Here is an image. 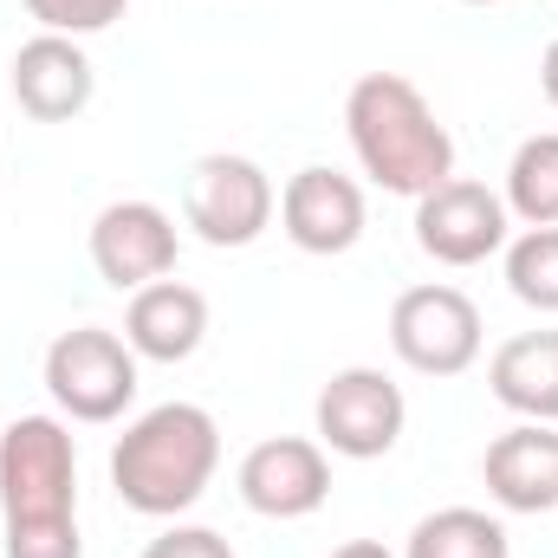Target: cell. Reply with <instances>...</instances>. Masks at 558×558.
Segmentation results:
<instances>
[{"label": "cell", "mask_w": 558, "mask_h": 558, "mask_svg": "<svg viewBox=\"0 0 558 558\" xmlns=\"http://www.w3.org/2000/svg\"><path fill=\"white\" fill-rule=\"evenodd\" d=\"M279 228L299 254H351L364 241V189L312 162L279 189Z\"/></svg>", "instance_id": "obj_11"}, {"label": "cell", "mask_w": 558, "mask_h": 558, "mask_svg": "<svg viewBox=\"0 0 558 558\" xmlns=\"http://www.w3.org/2000/svg\"><path fill=\"white\" fill-rule=\"evenodd\" d=\"M481 481L487 494L507 507V513H553L558 507V435L553 422H520L507 435L487 441V461H481Z\"/></svg>", "instance_id": "obj_13"}, {"label": "cell", "mask_w": 558, "mask_h": 558, "mask_svg": "<svg viewBox=\"0 0 558 558\" xmlns=\"http://www.w3.org/2000/svg\"><path fill=\"white\" fill-rule=\"evenodd\" d=\"M208 338V299L182 279H149L131 292V312H124V344L149 357V364H182L195 357Z\"/></svg>", "instance_id": "obj_14"}, {"label": "cell", "mask_w": 558, "mask_h": 558, "mask_svg": "<svg viewBox=\"0 0 558 558\" xmlns=\"http://www.w3.org/2000/svg\"><path fill=\"white\" fill-rule=\"evenodd\" d=\"M331 558H390V553H384L377 539H351V546H338Z\"/></svg>", "instance_id": "obj_23"}, {"label": "cell", "mask_w": 558, "mask_h": 558, "mask_svg": "<svg viewBox=\"0 0 558 558\" xmlns=\"http://www.w3.org/2000/svg\"><path fill=\"white\" fill-rule=\"evenodd\" d=\"M312 416H318V448H331L344 461H384L403 441L410 403H403V390L384 371L351 364V371H338L318 390V410Z\"/></svg>", "instance_id": "obj_7"}, {"label": "cell", "mask_w": 558, "mask_h": 558, "mask_svg": "<svg viewBox=\"0 0 558 558\" xmlns=\"http://www.w3.org/2000/svg\"><path fill=\"white\" fill-rule=\"evenodd\" d=\"M390 351L416 377H461L481 357V312L461 286H410L390 305Z\"/></svg>", "instance_id": "obj_5"}, {"label": "cell", "mask_w": 558, "mask_h": 558, "mask_svg": "<svg viewBox=\"0 0 558 558\" xmlns=\"http://www.w3.org/2000/svg\"><path fill=\"white\" fill-rule=\"evenodd\" d=\"M0 513L7 526L78 520V448L59 416H20L0 435Z\"/></svg>", "instance_id": "obj_3"}, {"label": "cell", "mask_w": 558, "mask_h": 558, "mask_svg": "<svg viewBox=\"0 0 558 558\" xmlns=\"http://www.w3.org/2000/svg\"><path fill=\"white\" fill-rule=\"evenodd\" d=\"M175 254H182L175 221L156 202H111L92 221V267L118 292H137L149 279H169L175 274Z\"/></svg>", "instance_id": "obj_9"}, {"label": "cell", "mask_w": 558, "mask_h": 558, "mask_svg": "<svg viewBox=\"0 0 558 558\" xmlns=\"http://www.w3.org/2000/svg\"><path fill=\"white\" fill-rule=\"evenodd\" d=\"M500 202L526 228H558V131H539V137H526L513 149Z\"/></svg>", "instance_id": "obj_17"}, {"label": "cell", "mask_w": 558, "mask_h": 558, "mask_svg": "<svg viewBox=\"0 0 558 558\" xmlns=\"http://www.w3.org/2000/svg\"><path fill=\"white\" fill-rule=\"evenodd\" d=\"M416 247L435 267H481L507 247V202L487 182L448 175L441 189L416 195Z\"/></svg>", "instance_id": "obj_8"}, {"label": "cell", "mask_w": 558, "mask_h": 558, "mask_svg": "<svg viewBox=\"0 0 558 558\" xmlns=\"http://www.w3.org/2000/svg\"><path fill=\"white\" fill-rule=\"evenodd\" d=\"M344 131L357 169L384 195H428L454 175V137L403 72H364L344 98Z\"/></svg>", "instance_id": "obj_1"}, {"label": "cell", "mask_w": 558, "mask_h": 558, "mask_svg": "<svg viewBox=\"0 0 558 558\" xmlns=\"http://www.w3.org/2000/svg\"><path fill=\"white\" fill-rule=\"evenodd\" d=\"M403 558H513V539L500 520H487L474 507H441V513L416 520Z\"/></svg>", "instance_id": "obj_16"}, {"label": "cell", "mask_w": 558, "mask_h": 558, "mask_svg": "<svg viewBox=\"0 0 558 558\" xmlns=\"http://www.w3.org/2000/svg\"><path fill=\"white\" fill-rule=\"evenodd\" d=\"M46 390L72 422H118L137 403V351L105 325L59 331L46 344Z\"/></svg>", "instance_id": "obj_4"}, {"label": "cell", "mask_w": 558, "mask_h": 558, "mask_svg": "<svg viewBox=\"0 0 558 558\" xmlns=\"http://www.w3.org/2000/svg\"><path fill=\"white\" fill-rule=\"evenodd\" d=\"M143 558H234V546L215 526H169L162 539H149Z\"/></svg>", "instance_id": "obj_21"}, {"label": "cell", "mask_w": 558, "mask_h": 558, "mask_svg": "<svg viewBox=\"0 0 558 558\" xmlns=\"http://www.w3.org/2000/svg\"><path fill=\"white\" fill-rule=\"evenodd\" d=\"M98 92V72L85 59L78 39L65 33H39L13 52V105L39 124H72Z\"/></svg>", "instance_id": "obj_12"}, {"label": "cell", "mask_w": 558, "mask_h": 558, "mask_svg": "<svg viewBox=\"0 0 558 558\" xmlns=\"http://www.w3.org/2000/svg\"><path fill=\"white\" fill-rule=\"evenodd\" d=\"M325 494H331V461L305 435L254 441L247 461H241V500L260 520H305V513L325 507Z\"/></svg>", "instance_id": "obj_10"}, {"label": "cell", "mask_w": 558, "mask_h": 558, "mask_svg": "<svg viewBox=\"0 0 558 558\" xmlns=\"http://www.w3.org/2000/svg\"><path fill=\"white\" fill-rule=\"evenodd\" d=\"M274 182L247 156H202L182 182V221L208 247H254L274 228Z\"/></svg>", "instance_id": "obj_6"}, {"label": "cell", "mask_w": 558, "mask_h": 558, "mask_svg": "<svg viewBox=\"0 0 558 558\" xmlns=\"http://www.w3.org/2000/svg\"><path fill=\"white\" fill-rule=\"evenodd\" d=\"M131 0H26V13L39 20V33H65V39H85V33H105L124 20Z\"/></svg>", "instance_id": "obj_19"}, {"label": "cell", "mask_w": 558, "mask_h": 558, "mask_svg": "<svg viewBox=\"0 0 558 558\" xmlns=\"http://www.w3.org/2000/svg\"><path fill=\"white\" fill-rule=\"evenodd\" d=\"M539 92H546V105L558 111V39L546 46V59H539Z\"/></svg>", "instance_id": "obj_22"}, {"label": "cell", "mask_w": 558, "mask_h": 558, "mask_svg": "<svg viewBox=\"0 0 558 558\" xmlns=\"http://www.w3.org/2000/svg\"><path fill=\"white\" fill-rule=\"evenodd\" d=\"M221 468V428L202 403H162L143 410L118 448H111V487L143 520H175L189 513Z\"/></svg>", "instance_id": "obj_2"}, {"label": "cell", "mask_w": 558, "mask_h": 558, "mask_svg": "<svg viewBox=\"0 0 558 558\" xmlns=\"http://www.w3.org/2000/svg\"><path fill=\"white\" fill-rule=\"evenodd\" d=\"M494 403L526 422H558V331H520L487 364Z\"/></svg>", "instance_id": "obj_15"}, {"label": "cell", "mask_w": 558, "mask_h": 558, "mask_svg": "<svg viewBox=\"0 0 558 558\" xmlns=\"http://www.w3.org/2000/svg\"><path fill=\"white\" fill-rule=\"evenodd\" d=\"M7 558H85L78 520L72 526H7Z\"/></svg>", "instance_id": "obj_20"}, {"label": "cell", "mask_w": 558, "mask_h": 558, "mask_svg": "<svg viewBox=\"0 0 558 558\" xmlns=\"http://www.w3.org/2000/svg\"><path fill=\"white\" fill-rule=\"evenodd\" d=\"M461 7H500V0H461Z\"/></svg>", "instance_id": "obj_24"}, {"label": "cell", "mask_w": 558, "mask_h": 558, "mask_svg": "<svg viewBox=\"0 0 558 558\" xmlns=\"http://www.w3.org/2000/svg\"><path fill=\"white\" fill-rule=\"evenodd\" d=\"M507 286H513L520 305L558 312V228H526L507 247Z\"/></svg>", "instance_id": "obj_18"}]
</instances>
